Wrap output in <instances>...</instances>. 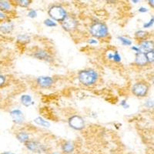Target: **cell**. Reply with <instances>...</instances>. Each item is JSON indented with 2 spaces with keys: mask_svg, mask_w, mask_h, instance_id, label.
Wrapping results in <instances>:
<instances>
[{
  "mask_svg": "<svg viewBox=\"0 0 154 154\" xmlns=\"http://www.w3.org/2000/svg\"><path fill=\"white\" fill-rule=\"evenodd\" d=\"M79 82L84 86H92L97 81L98 74L93 69H85L80 71L78 75Z\"/></svg>",
  "mask_w": 154,
  "mask_h": 154,
  "instance_id": "obj_1",
  "label": "cell"
},
{
  "mask_svg": "<svg viewBox=\"0 0 154 154\" xmlns=\"http://www.w3.org/2000/svg\"><path fill=\"white\" fill-rule=\"evenodd\" d=\"M92 35L96 38H104L107 36L109 33L108 27L103 23H96L93 24L89 29Z\"/></svg>",
  "mask_w": 154,
  "mask_h": 154,
  "instance_id": "obj_2",
  "label": "cell"
},
{
  "mask_svg": "<svg viewBox=\"0 0 154 154\" xmlns=\"http://www.w3.org/2000/svg\"><path fill=\"white\" fill-rule=\"evenodd\" d=\"M49 16L56 21L63 22L67 16L66 12L60 5H53L49 9Z\"/></svg>",
  "mask_w": 154,
  "mask_h": 154,
  "instance_id": "obj_3",
  "label": "cell"
},
{
  "mask_svg": "<svg viewBox=\"0 0 154 154\" xmlns=\"http://www.w3.org/2000/svg\"><path fill=\"white\" fill-rule=\"evenodd\" d=\"M149 87L146 83L143 82H137L133 85L132 88V92L135 96H139V97H143L148 93Z\"/></svg>",
  "mask_w": 154,
  "mask_h": 154,
  "instance_id": "obj_4",
  "label": "cell"
},
{
  "mask_svg": "<svg viewBox=\"0 0 154 154\" xmlns=\"http://www.w3.org/2000/svg\"><path fill=\"white\" fill-rule=\"evenodd\" d=\"M69 125L75 130H80L84 128L85 121L79 116L74 115L69 119Z\"/></svg>",
  "mask_w": 154,
  "mask_h": 154,
  "instance_id": "obj_5",
  "label": "cell"
},
{
  "mask_svg": "<svg viewBox=\"0 0 154 154\" xmlns=\"http://www.w3.org/2000/svg\"><path fill=\"white\" fill-rule=\"evenodd\" d=\"M62 26H63V29L66 31H71V30L76 28V19L72 16H66V19L62 22Z\"/></svg>",
  "mask_w": 154,
  "mask_h": 154,
  "instance_id": "obj_6",
  "label": "cell"
},
{
  "mask_svg": "<svg viewBox=\"0 0 154 154\" xmlns=\"http://www.w3.org/2000/svg\"><path fill=\"white\" fill-rule=\"evenodd\" d=\"M26 146L27 147V149L29 150L32 151V152H42L45 151V146L40 143L37 142V141H27L26 143Z\"/></svg>",
  "mask_w": 154,
  "mask_h": 154,
  "instance_id": "obj_7",
  "label": "cell"
},
{
  "mask_svg": "<svg viewBox=\"0 0 154 154\" xmlns=\"http://www.w3.org/2000/svg\"><path fill=\"white\" fill-rule=\"evenodd\" d=\"M37 83L42 88H49L53 84V79L49 76H40L37 79Z\"/></svg>",
  "mask_w": 154,
  "mask_h": 154,
  "instance_id": "obj_8",
  "label": "cell"
},
{
  "mask_svg": "<svg viewBox=\"0 0 154 154\" xmlns=\"http://www.w3.org/2000/svg\"><path fill=\"white\" fill-rule=\"evenodd\" d=\"M11 117L13 119V122L17 124H21L24 121V116L23 112L19 109H14L10 112Z\"/></svg>",
  "mask_w": 154,
  "mask_h": 154,
  "instance_id": "obj_9",
  "label": "cell"
},
{
  "mask_svg": "<svg viewBox=\"0 0 154 154\" xmlns=\"http://www.w3.org/2000/svg\"><path fill=\"white\" fill-rule=\"evenodd\" d=\"M153 42L151 41H143L140 44V53H146L151 50H153Z\"/></svg>",
  "mask_w": 154,
  "mask_h": 154,
  "instance_id": "obj_10",
  "label": "cell"
},
{
  "mask_svg": "<svg viewBox=\"0 0 154 154\" xmlns=\"http://www.w3.org/2000/svg\"><path fill=\"white\" fill-rule=\"evenodd\" d=\"M14 29V25L12 22H4L0 24V32L4 34H9Z\"/></svg>",
  "mask_w": 154,
  "mask_h": 154,
  "instance_id": "obj_11",
  "label": "cell"
},
{
  "mask_svg": "<svg viewBox=\"0 0 154 154\" xmlns=\"http://www.w3.org/2000/svg\"><path fill=\"white\" fill-rule=\"evenodd\" d=\"M34 56L38 60H46V61L50 62L53 60L52 57L50 56V55L44 50H38L37 52H35V53L34 54Z\"/></svg>",
  "mask_w": 154,
  "mask_h": 154,
  "instance_id": "obj_12",
  "label": "cell"
},
{
  "mask_svg": "<svg viewBox=\"0 0 154 154\" xmlns=\"http://www.w3.org/2000/svg\"><path fill=\"white\" fill-rule=\"evenodd\" d=\"M135 63L138 66H145L148 63L145 53H137V56H136V59H135Z\"/></svg>",
  "mask_w": 154,
  "mask_h": 154,
  "instance_id": "obj_13",
  "label": "cell"
},
{
  "mask_svg": "<svg viewBox=\"0 0 154 154\" xmlns=\"http://www.w3.org/2000/svg\"><path fill=\"white\" fill-rule=\"evenodd\" d=\"M20 100H21V103L25 106H30L34 104V102L32 101V99L29 95H23Z\"/></svg>",
  "mask_w": 154,
  "mask_h": 154,
  "instance_id": "obj_14",
  "label": "cell"
},
{
  "mask_svg": "<svg viewBox=\"0 0 154 154\" xmlns=\"http://www.w3.org/2000/svg\"><path fill=\"white\" fill-rule=\"evenodd\" d=\"M63 150L65 152L69 153V152H73L74 150V145L72 142H66L63 144Z\"/></svg>",
  "mask_w": 154,
  "mask_h": 154,
  "instance_id": "obj_15",
  "label": "cell"
},
{
  "mask_svg": "<svg viewBox=\"0 0 154 154\" xmlns=\"http://www.w3.org/2000/svg\"><path fill=\"white\" fill-rule=\"evenodd\" d=\"M16 137H17L18 140L21 143H26L27 141H29V134L26 132H20L19 134H17Z\"/></svg>",
  "mask_w": 154,
  "mask_h": 154,
  "instance_id": "obj_16",
  "label": "cell"
},
{
  "mask_svg": "<svg viewBox=\"0 0 154 154\" xmlns=\"http://www.w3.org/2000/svg\"><path fill=\"white\" fill-rule=\"evenodd\" d=\"M34 122H35L36 124L39 125V126H44V127H49L50 124L48 121L45 120L44 119H42V117H37L34 119Z\"/></svg>",
  "mask_w": 154,
  "mask_h": 154,
  "instance_id": "obj_17",
  "label": "cell"
},
{
  "mask_svg": "<svg viewBox=\"0 0 154 154\" xmlns=\"http://www.w3.org/2000/svg\"><path fill=\"white\" fill-rule=\"evenodd\" d=\"M0 9L9 11L11 9V5L8 1H0Z\"/></svg>",
  "mask_w": 154,
  "mask_h": 154,
  "instance_id": "obj_18",
  "label": "cell"
},
{
  "mask_svg": "<svg viewBox=\"0 0 154 154\" xmlns=\"http://www.w3.org/2000/svg\"><path fill=\"white\" fill-rule=\"evenodd\" d=\"M118 39H119V40L122 42V44L124 45V46H131V40L129 39L128 38H126V37L123 36H119L118 37Z\"/></svg>",
  "mask_w": 154,
  "mask_h": 154,
  "instance_id": "obj_19",
  "label": "cell"
},
{
  "mask_svg": "<svg viewBox=\"0 0 154 154\" xmlns=\"http://www.w3.org/2000/svg\"><path fill=\"white\" fill-rule=\"evenodd\" d=\"M30 40V38L28 35L26 34H22L18 36V41L21 42H29Z\"/></svg>",
  "mask_w": 154,
  "mask_h": 154,
  "instance_id": "obj_20",
  "label": "cell"
},
{
  "mask_svg": "<svg viewBox=\"0 0 154 154\" xmlns=\"http://www.w3.org/2000/svg\"><path fill=\"white\" fill-rule=\"evenodd\" d=\"M145 55L148 63H153V60H154L153 50H151L149 51V52H148V53H145Z\"/></svg>",
  "mask_w": 154,
  "mask_h": 154,
  "instance_id": "obj_21",
  "label": "cell"
},
{
  "mask_svg": "<svg viewBox=\"0 0 154 154\" xmlns=\"http://www.w3.org/2000/svg\"><path fill=\"white\" fill-rule=\"evenodd\" d=\"M44 24L46 25V26L49 27H54L56 26V23L53 21V19H46L45 21H44Z\"/></svg>",
  "mask_w": 154,
  "mask_h": 154,
  "instance_id": "obj_22",
  "label": "cell"
},
{
  "mask_svg": "<svg viewBox=\"0 0 154 154\" xmlns=\"http://www.w3.org/2000/svg\"><path fill=\"white\" fill-rule=\"evenodd\" d=\"M147 32L145 31H142V30H140V31H137L136 32V36L138 38H144V37L146 35Z\"/></svg>",
  "mask_w": 154,
  "mask_h": 154,
  "instance_id": "obj_23",
  "label": "cell"
},
{
  "mask_svg": "<svg viewBox=\"0 0 154 154\" xmlns=\"http://www.w3.org/2000/svg\"><path fill=\"white\" fill-rule=\"evenodd\" d=\"M112 60L116 63H119L121 61V56H119V53L118 52H114L113 53V56H112Z\"/></svg>",
  "mask_w": 154,
  "mask_h": 154,
  "instance_id": "obj_24",
  "label": "cell"
},
{
  "mask_svg": "<svg viewBox=\"0 0 154 154\" xmlns=\"http://www.w3.org/2000/svg\"><path fill=\"white\" fill-rule=\"evenodd\" d=\"M17 2L19 5H21L23 7H27L30 4V1H28V0H19V1H17Z\"/></svg>",
  "mask_w": 154,
  "mask_h": 154,
  "instance_id": "obj_25",
  "label": "cell"
},
{
  "mask_svg": "<svg viewBox=\"0 0 154 154\" xmlns=\"http://www.w3.org/2000/svg\"><path fill=\"white\" fill-rule=\"evenodd\" d=\"M153 17H152V19H150V20H149V22H148V23H144L143 24V27L144 28H150L151 26H152V25H153Z\"/></svg>",
  "mask_w": 154,
  "mask_h": 154,
  "instance_id": "obj_26",
  "label": "cell"
},
{
  "mask_svg": "<svg viewBox=\"0 0 154 154\" xmlns=\"http://www.w3.org/2000/svg\"><path fill=\"white\" fill-rule=\"evenodd\" d=\"M28 16L30 18H35L37 16L36 10H30L28 13Z\"/></svg>",
  "mask_w": 154,
  "mask_h": 154,
  "instance_id": "obj_27",
  "label": "cell"
},
{
  "mask_svg": "<svg viewBox=\"0 0 154 154\" xmlns=\"http://www.w3.org/2000/svg\"><path fill=\"white\" fill-rule=\"evenodd\" d=\"M120 105L122 106H123L124 109H127L130 107V105L127 103V102H126V100H123V101L121 102Z\"/></svg>",
  "mask_w": 154,
  "mask_h": 154,
  "instance_id": "obj_28",
  "label": "cell"
},
{
  "mask_svg": "<svg viewBox=\"0 0 154 154\" xmlns=\"http://www.w3.org/2000/svg\"><path fill=\"white\" fill-rule=\"evenodd\" d=\"M145 105L147 107H149V108H151V107H152V106H153V103H152V100H147V101L146 102Z\"/></svg>",
  "mask_w": 154,
  "mask_h": 154,
  "instance_id": "obj_29",
  "label": "cell"
},
{
  "mask_svg": "<svg viewBox=\"0 0 154 154\" xmlns=\"http://www.w3.org/2000/svg\"><path fill=\"white\" fill-rule=\"evenodd\" d=\"M5 76L0 75V86H2V85H3L4 83H5Z\"/></svg>",
  "mask_w": 154,
  "mask_h": 154,
  "instance_id": "obj_30",
  "label": "cell"
},
{
  "mask_svg": "<svg viewBox=\"0 0 154 154\" xmlns=\"http://www.w3.org/2000/svg\"><path fill=\"white\" fill-rule=\"evenodd\" d=\"M138 11L140 12H148V9L145 7H140V9H138Z\"/></svg>",
  "mask_w": 154,
  "mask_h": 154,
  "instance_id": "obj_31",
  "label": "cell"
},
{
  "mask_svg": "<svg viewBox=\"0 0 154 154\" xmlns=\"http://www.w3.org/2000/svg\"><path fill=\"white\" fill-rule=\"evenodd\" d=\"M88 42H89V44H96L97 43V41H96V39H94V38H91V39H89Z\"/></svg>",
  "mask_w": 154,
  "mask_h": 154,
  "instance_id": "obj_32",
  "label": "cell"
},
{
  "mask_svg": "<svg viewBox=\"0 0 154 154\" xmlns=\"http://www.w3.org/2000/svg\"><path fill=\"white\" fill-rule=\"evenodd\" d=\"M131 49H133V50H134L135 52L137 53H137H140V49H139V47H136V46H132Z\"/></svg>",
  "mask_w": 154,
  "mask_h": 154,
  "instance_id": "obj_33",
  "label": "cell"
},
{
  "mask_svg": "<svg viewBox=\"0 0 154 154\" xmlns=\"http://www.w3.org/2000/svg\"><path fill=\"white\" fill-rule=\"evenodd\" d=\"M112 56H113V53H107V58H108L109 60H112Z\"/></svg>",
  "mask_w": 154,
  "mask_h": 154,
  "instance_id": "obj_34",
  "label": "cell"
},
{
  "mask_svg": "<svg viewBox=\"0 0 154 154\" xmlns=\"http://www.w3.org/2000/svg\"><path fill=\"white\" fill-rule=\"evenodd\" d=\"M153 0H152V1H151V0H149V4L150 5H152V7H153Z\"/></svg>",
  "mask_w": 154,
  "mask_h": 154,
  "instance_id": "obj_35",
  "label": "cell"
},
{
  "mask_svg": "<svg viewBox=\"0 0 154 154\" xmlns=\"http://www.w3.org/2000/svg\"><path fill=\"white\" fill-rule=\"evenodd\" d=\"M0 18H5V14L0 12Z\"/></svg>",
  "mask_w": 154,
  "mask_h": 154,
  "instance_id": "obj_36",
  "label": "cell"
},
{
  "mask_svg": "<svg viewBox=\"0 0 154 154\" xmlns=\"http://www.w3.org/2000/svg\"><path fill=\"white\" fill-rule=\"evenodd\" d=\"M2 154H14V153H12V152H4V153H2Z\"/></svg>",
  "mask_w": 154,
  "mask_h": 154,
  "instance_id": "obj_37",
  "label": "cell"
},
{
  "mask_svg": "<svg viewBox=\"0 0 154 154\" xmlns=\"http://www.w3.org/2000/svg\"><path fill=\"white\" fill-rule=\"evenodd\" d=\"M133 2H134V3H137V2H139V1H132Z\"/></svg>",
  "mask_w": 154,
  "mask_h": 154,
  "instance_id": "obj_38",
  "label": "cell"
}]
</instances>
